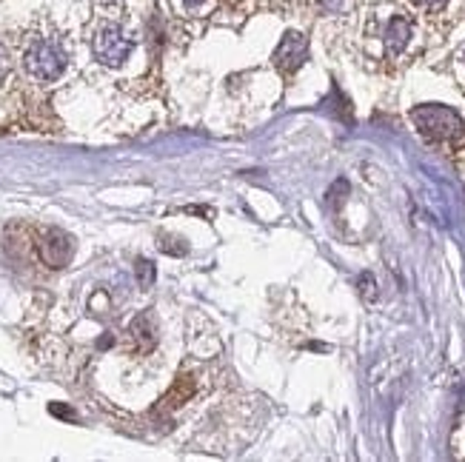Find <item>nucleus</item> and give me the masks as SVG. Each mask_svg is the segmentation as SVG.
<instances>
[{
    "instance_id": "1",
    "label": "nucleus",
    "mask_w": 465,
    "mask_h": 462,
    "mask_svg": "<svg viewBox=\"0 0 465 462\" xmlns=\"http://www.w3.org/2000/svg\"><path fill=\"white\" fill-rule=\"evenodd\" d=\"M412 118L417 129L431 140H457L462 134V120L448 106H417Z\"/></svg>"
},
{
    "instance_id": "2",
    "label": "nucleus",
    "mask_w": 465,
    "mask_h": 462,
    "mask_svg": "<svg viewBox=\"0 0 465 462\" xmlns=\"http://www.w3.org/2000/svg\"><path fill=\"white\" fill-rule=\"evenodd\" d=\"M26 72H29L35 80H58L66 69V52L54 44V40H35L23 58Z\"/></svg>"
},
{
    "instance_id": "3",
    "label": "nucleus",
    "mask_w": 465,
    "mask_h": 462,
    "mask_svg": "<svg viewBox=\"0 0 465 462\" xmlns=\"http://www.w3.org/2000/svg\"><path fill=\"white\" fill-rule=\"evenodd\" d=\"M132 54V40L115 23H103L94 35V58L106 66H120L129 61Z\"/></svg>"
},
{
    "instance_id": "4",
    "label": "nucleus",
    "mask_w": 465,
    "mask_h": 462,
    "mask_svg": "<svg viewBox=\"0 0 465 462\" xmlns=\"http://www.w3.org/2000/svg\"><path fill=\"white\" fill-rule=\"evenodd\" d=\"M37 255L49 265V269H63V265L75 255V240L66 231L52 229V231L44 234V240H40Z\"/></svg>"
},
{
    "instance_id": "5",
    "label": "nucleus",
    "mask_w": 465,
    "mask_h": 462,
    "mask_svg": "<svg viewBox=\"0 0 465 462\" xmlns=\"http://www.w3.org/2000/svg\"><path fill=\"white\" fill-rule=\"evenodd\" d=\"M306 58H308V40L300 32H289L283 40H280V46L274 52V63L283 75L298 72V69L306 63Z\"/></svg>"
},
{
    "instance_id": "6",
    "label": "nucleus",
    "mask_w": 465,
    "mask_h": 462,
    "mask_svg": "<svg viewBox=\"0 0 465 462\" xmlns=\"http://www.w3.org/2000/svg\"><path fill=\"white\" fill-rule=\"evenodd\" d=\"M408 37H412V23H408L405 18H394L388 23V29H386V46L388 52H403L405 44H408Z\"/></svg>"
},
{
    "instance_id": "7",
    "label": "nucleus",
    "mask_w": 465,
    "mask_h": 462,
    "mask_svg": "<svg viewBox=\"0 0 465 462\" xmlns=\"http://www.w3.org/2000/svg\"><path fill=\"white\" fill-rule=\"evenodd\" d=\"M132 337L137 340V348L140 352H149V348H154V323L149 314H140L135 323H132Z\"/></svg>"
},
{
    "instance_id": "8",
    "label": "nucleus",
    "mask_w": 465,
    "mask_h": 462,
    "mask_svg": "<svg viewBox=\"0 0 465 462\" xmlns=\"http://www.w3.org/2000/svg\"><path fill=\"white\" fill-rule=\"evenodd\" d=\"M160 251H166V255H177V257H183L189 251V246L180 240V237H168V234H163L160 237Z\"/></svg>"
},
{
    "instance_id": "9",
    "label": "nucleus",
    "mask_w": 465,
    "mask_h": 462,
    "mask_svg": "<svg viewBox=\"0 0 465 462\" xmlns=\"http://www.w3.org/2000/svg\"><path fill=\"white\" fill-rule=\"evenodd\" d=\"M135 272H137V283L143 286V288H149V286L154 283V265H151L149 260L140 257L137 265H135Z\"/></svg>"
},
{
    "instance_id": "10",
    "label": "nucleus",
    "mask_w": 465,
    "mask_h": 462,
    "mask_svg": "<svg viewBox=\"0 0 465 462\" xmlns=\"http://www.w3.org/2000/svg\"><path fill=\"white\" fill-rule=\"evenodd\" d=\"M360 286H363V297L374 300V280H371V274H363L360 277Z\"/></svg>"
},
{
    "instance_id": "11",
    "label": "nucleus",
    "mask_w": 465,
    "mask_h": 462,
    "mask_svg": "<svg viewBox=\"0 0 465 462\" xmlns=\"http://www.w3.org/2000/svg\"><path fill=\"white\" fill-rule=\"evenodd\" d=\"M417 4H420V6H428V9H440V6L445 4V0H417Z\"/></svg>"
},
{
    "instance_id": "12",
    "label": "nucleus",
    "mask_w": 465,
    "mask_h": 462,
    "mask_svg": "<svg viewBox=\"0 0 465 462\" xmlns=\"http://www.w3.org/2000/svg\"><path fill=\"white\" fill-rule=\"evenodd\" d=\"M52 414H61V417H72V414H69V411L63 409V405H52Z\"/></svg>"
},
{
    "instance_id": "13",
    "label": "nucleus",
    "mask_w": 465,
    "mask_h": 462,
    "mask_svg": "<svg viewBox=\"0 0 465 462\" xmlns=\"http://www.w3.org/2000/svg\"><path fill=\"white\" fill-rule=\"evenodd\" d=\"M183 4H186V9H197L200 4H206V0H183Z\"/></svg>"
}]
</instances>
